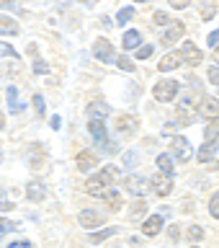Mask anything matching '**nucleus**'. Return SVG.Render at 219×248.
<instances>
[{
  "instance_id": "obj_7",
  "label": "nucleus",
  "mask_w": 219,
  "mask_h": 248,
  "mask_svg": "<svg viewBox=\"0 0 219 248\" xmlns=\"http://www.w3.org/2000/svg\"><path fill=\"white\" fill-rule=\"evenodd\" d=\"M181 57H183L186 65H201V62H204V54H201V49H199L193 42H183Z\"/></svg>"
},
{
  "instance_id": "obj_49",
  "label": "nucleus",
  "mask_w": 219,
  "mask_h": 248,
  "mask_svg": "<svg viewBox=\"0 0 219 248\" xmlns=\"http://www.w3.org/2000/svg\"><path fill=\"white\" fill-rule=\"evenodd\" d=\"M191 248H199V246H191Z\"/></svg>"
},
{
  "instance_id": "obj_5",
  "label": "nucleus",
  "mask_w": 219,
  "mask_h": 248,
  "mask_svg": "<svg viewBox=\"0 0 219 248\" xmlns=\"http://www.w3.org/2000/svg\"><path fill=\"white\" fill-rule=\"evenodd\" d=\"M88 129H90L93 140H96L98 145H103V150H106V153H111V150H114V147H111V142H108V137H106V124L101 122V119H90Z\"/></svg>"
},
{
  "instance_id": "obj_44",
  "label": "nucleus",
  "mask_w": 219,
  "mask_h": 248,
  "mask_svg": "<svg viewBox=\"0 0 219 248\" xmlns=\"http://www.w3.org/2000/svg\"><path fill=\"white\" fill-rule=\"evenodd\" d=\"M134 158H137L134 153H127V158H124V163H127V166H131V163H134Z\"/></svg>"
},
{
  "instance_id": "obj_35",
  "label": "nucleus",
  "mask_w": 219,
  "mask_h": 248,
  "mask_svg": "<svg viewBox=\"0 0 219 248\" xmlns=\"http://www.w3.org/2000/svg\"><path fill=\"white\" fill-rule=\"evenodd\" d=\"M206 78H209V83H214V85H219V67H209V73H206Z\"/></svg>"
},
{
  "instance_id": "obj_17",
  "label": "nucleus",
  "mask_w": 219,
  "mask_h": 248,
  "mask_svg": "<svg viewBox=\"0 0 219 248\" xmlns=\"http://www.w3.org/2000/svg\"><path fill=\"white\" fill-rule=\"evenodd\" d=\"M101 199H103L111 209H119V207H121V194H119V189H116V186H111V189H108Z\"/></svg>"
},
{
  "instance_id": "obj_43",
  "label": "nucleus",
  "mask_w": 219,
  "mask_h": 248,
  "mask_svg": "<svg viewBox=\"0 0 219 248\" xmlns=\"http://www.w3.org/2000/svg\"><path fill=\"white\" fill-rule=\"evenodd\" d=\"M178 235H181V230H178V225H173V228H170V238H173V240H175Z\"/></svg>"
},
{
  "instance_id": "obj_1",
  "label": "nucleus",
  "mask_w": 219,
  "mask_h": 248,
  "mask_svg": "<svg viewBox=\"0 0 219 248\" xmlns=\"http://www.w3.org/2000/svg\"><path fill=\"white\" fill-rule=\"evenodd\" d=\"M116 173H119V168H116V166H106L98 176H90L88 181H85V194H90V197H103V194L114 186L111 178Z\"/></svg>"
},
{
  "instance_id": "obj_10",
  "label": "nucleus",
  "mask_w": 219,
  "mask_h": 248,
  "mask_svg": "<svg viewBox=\"0 0 219 248\" xmlns=\"http://www.w3.org/2000/svg\"><path fill=\"white\" fill-rule=\"evenodd\" d=\"M77 222H80L83 228H98V225L103 222V217H101L96 209H83V212L77 215Z\"/></svg>"
},
{
  "instance_id": "obj_39",
  "label": "nucleus",
  "mask_w": 219,
  "mask_h": 248,
  "mask_svg": "<svg viewBox=\"0 0 219 248\" xmlns=\"http://www.w3.org/2000/svg\"><path fill=\"white\" fill-rule=\"evenodd\" d=\"M206 42L212 44V46H219V29H217V31H212V34H209V39H206Z\"/></svg>"
},
{
  "instance_id": "obj_6",
  "label": "nucleus",
  "mask_w": 219,
  "mask_h": 248,
  "mask_svg": "<svg viewBox=\"0 0 219 248\" xmlns=\"http://www.w3.org/2000/svg\"><path fill=\"white\" fill-rule=\"evenodd\" d=\"M170 153H173V158H178L181 163L191 160V145H189V140L173 137V140H170Z\"/></svg>"
},
{
  "instance_id": "obj_26",
  "label": "nucleus",
  "mask_w": 219,
  "mask_h": 248,
  "mask_svg": "<svg viewBox=\"0 0 219 248\" xmlns=\"http://www.w3.org/2000/svg\"><path fill=\"white\" fill-rule=\"evenodd\" d=\"M131 16H134V8L127 5V8H121L119 16H116V21H119V26H124V23H129L131 21Z\"/></svg>"
},
{
  "instance_id": "obj_27",
  "label": "nucleus",
  "mask_w": 219,
  "mask_h": 248,
  "mask_svg": "<svg viewBox=\"0 0 219 248\" xmlns=\"http://www.w3.org/2000/svg\"><path fill=\"white\" fill-rule=\"evenodd\" d=\"M13 209V199L8 197L5 189H0V212H11Z\"/></svg>"
},
{
  "instance_id": "obj_34",
  "label": "nucleus",
  "mask_w": 219,
  "mask_h": 248,
  "mask_svg": "<svg viewBox=\"0 0 219 248\" xmlns=\"http://www.w3.org/2000/svg\"><path fill=\"white\" fill-rule=\"evenodd\" d=\"M0 54H3V57H15V49H13L11 44L0 42Z\"/></svg>"
},
{
  "instance_id": "obj_21",
  "label": "nucleus",
  "mask_w": 219,
  "mask_h": 248,
  "mask_svg": "<svg viewBox=\"0 0 219 248\" xmlns=\"http://www.w3.org/2000/svg\"><path fill=\"white\" fill-rule=\"evenodd\" d=\"M119 232V228H103V230H98V232H90V243H103L106 238H111Z\"/></svg>"
},
{
  "instance_id": "obj_15",
  "label": "nucleus",
  "mask_w": 219,
  "mask_h": 248,
  "mask_svg": "<svg viewBox=\"0 0 219 248\" xmlns=\"http://www.w3.org/2000/svg\"><path fill=\"white\" fill-rule=\"evenodd\" d=\"M183 62V57H181V52H168L165 57L160 60V73H170V70H175L178 65Z\"/></svg>"
},
{
  "instance_id": "obj_11",
  "label": "nucleus",
  "mask_w": 219,
  "mask_h": 248,
  "mask_svg": "<svg viewBox=\"0 0 219 248\" xmlns=\"http://www.w3.org/2000/svg\"><path fill=\"white\" fill-rule=\"evenodd\" d=\"M75 166H77V170H90L93 166H98V158H96V153H90V150H83V153H77V158H75Z\"/></svg>"
},
{
  "instance_id": "obj_37",
  "label": "nucleus",
  "mask_w": 219,
  "mask_h": 248,
  "mask_svg": "<svg viewBox=\"0 0 219 248\" xmlns=\"http://www.w3.org/2000/svg\"><path fill=\"white\" fill-rule=\"evenodd\" d=\"M168 3L173 5L175 11H183V8H189V3H191V0H168Z\"/></svg>"
},
{
  "instance_id": "obj_22",
  "label": "nucleus",
  "mask_w": 219,
  "mask_h": 248,
  "mask_svg": "<svg viewBox=\"0 0 219 248\" xmlns=\"http://www.w3.org/2000/svg\"><path fill=\"white\" fill-rule=\"evenodd\" d=\"M26 194H29V199L31 202H39V199H44V189H42V184H36V181H31L29 184V189H26Z\"/></svg>"
},
{
  "instance_id": "obj_23",
  "label": "nucleus",
  "mask_w": 219,
  "mask_h": 248,
  "mask_svg": "<svg viewBox=\"0 0 219 248\" xmlns=\"http://www.w3.org/2000/svg\"><path fill=\"white\" fill-rule=\"evenodd\" d=\"M158 170L173 176V160H170V155H158Z\"/></svg>"
},
{
  "instance_id": "obj_12",
  "label": "nucleus",
  "mask_w": 219,
  "mask_h": 248,
  "mask_svg": "<svg viewBox=\"0 0 219 248\" xmlns=\"http://www.w3.org/2000/svg\"><path fill=\"white\" fill-rule=\"evenodd\" d=\"M183 31H186V26H183L181 21H175L173 26H170V31H168V34L160 39V44H162V46H173V44L178 42V39L183 36Z\"/></svg>"
},
{
  "instance_id": "obj_33",
  "label": "nucleus",
  "mask_w": 219,
  "mask_h": 248,
  "mask_svg": "<svg viewBox=\"0 0 219 248\" xmlns=\"http://www.w3.org/2000/svg\"><path fill=\"white\" fill-rule=\"evenodd\" d=\"M31 104H34V108H36L39 116H44L46 108H44V98H42V96H34V101H31Z\"/></svg>"
},
{
  "instance_id": "obj_41",
  "label": "nucleus",
  "mask_w": 219,
  "mask_h": 248,
  "mask_svg": "<svg viewBox=\"0 0 219 248\" xmlns=\"http://www.w3.org/2000/svg\"><path fill=\"white\" fill-rule=\"evenodd\" d=\"M34 70L36 73H49V67H46L44 62H34Z\"/></svg>"
},
{
  "instance_id": "obj_45",
  "label": "nucleus",
  "mask_w": 219,
  "mask_h": 248,
  "mask_svg": "<svg viewBox=\"0 0 219 248\" xmlns=\"http://www.w3.org/2000/svg\"><path fill=\"white\" fill-rule=\"evenodd\" d=\"M52 129H59V116H52Z\"/></svg>"
},
{
  "instance_id": "obj_32",
  "label": "nucleus",
  "mask_w": 219,
  "mask_h": 248,
  "mask_svg": "<svg viewBox=\"0 0 219 248\" xmlns=\"http://www.w3.org/2000/svg\"><path fill=\"white\" fill-rule=\"evenodd\" d=\"M150 54H152V44H145L142 49H139V46H137V60H147V57H150Z\"/></svg>"
},
{
  "instance_id": "obj_14",
  "label": "nucleus",
  "mask_w": 219,
  "mask_h": 248,
  "mask_svg": "<svg viewBox=\"0 0 219 248\" xmlns=\"http://www.w3.org/2000/svg\"><path fill=\"white\" fill-rule=\"evenodd\" d=\"M85 114H88L90 119H106V116L111 114V108H108L103 101H93V104H88V108H85Z\"/></svg>"
},
{
  "instance_id": "obj_18",
  "label": "nucleus",
  "mask_w": 219,
  "mask_h": 248,
  "mask_svg": "<svg viewBox=\"0 0 219 248\" xmlns=\"http://www.w3.org/2000/svg\"><path fill=\"white\" fill-rule=\"evenodd\" d=\"M214 153H217V142H214V140H206V142L201 145V150H199V160L201 163H209V160L214 158Z\"/></svg>"
},
{
  "instance_id": "obj_42",
  "label": "nucleus",
  "mask_w": 219,
  "mask_h": 248,
  "mask_svg": "<svg viewBox=\"0 0 219 248\" xmlns=\"http://www.w3.org/2000/svg\"><path fill=\"white\" fill-rule=\"evenodd\" d=\"M212 16H214V8H206V11H204V16H201V18H204V21H209V18H212Z\"/></svg>"
},
{
  "instance_id": "obj_2",
  "label": "nucleus",
  "mask_w": 219,
  "mask_h": 248,
  "mask_svg": "<svg viewBox=\"0 0 219 248\" xmlns=\"http://www.w3.org/2000/svg\"><path fill=\"white\" fill-rule=\"evenodd\" d=\"M178 91H181V83H178V80H170V78H165V80L155 83L152 96L158 98L160 104H170V101L178 96Z\"/></svg>"
},
{
  "instance_id": "obj_46",
  "label": "nucleus",
  "mask_w": 219,
  "mask_h": 248,
  "mask_svg": "<svg viewBox=\"0 0 219 248\" xmlns=\"http://www.w3.org/2000/svg\"><path fill=\"white\" fill-rule=\"evenodd\" d=\"M0 8H13V0H0Z\"/></svg>"
},
{
  "instance_id": "obj_20",
  "label": "nucleus",
  "mask_w": 219,
  "mask_h": 248,
  "mask_svg": "<svg viewBox=\"0 0 219 248\" xmlns=\"http://www.w3.org/2000/svg\"><path fill=\"white\" fill-rule=\"evenodd\" d=\"M0 34H18V23L11 16H0Z\"/></svg>"
},
{
  "instance_id": "obj_3",
  "label": "nucleus",
  "mask_w": 219,
  "mask_h": 248,
  "mask_svg": "<svg viewBox=\"0 0 219 248\" xmlns=\"http://www.w3.org/2000/svg\"><path fill=\"white\" fill-rule=\"evenodd\" d=\"M93 54L98 57V62H116V49L106 36H98L93 44Z\"/></svg>"
},
{
  "instance_id": "obj_16",
  "label": "nucleus",
  "mask_w": 219,
  "mask_h": 248,
  "mask_svg": "<svg viewBox=\"0 0 219 248\" xmlns=\"http://www.w3.org/2000/svg\"><path fill=\"white\" fill-rule=\"evenodd\" d=\"M134 127H137V119H134L131 114H121L119 122H116V129H119L121 135H131V132H134Z\"/></svg>"
},
{
  "instance_id": "obj_50",
  "label": "nucleus",
  "mask_w": 219,
  "mask_h": 248,
  "mask_svg": "<svg viewBox=\"0 0 219 248\" xmlns=\"http://www.w3.org/2000/svg\"><path fill=\"white\" fill-rule=\"evenodd\" d=\"M142 3H147V0H142Z\"/></svg>"
},
{
  "instance_id": "obj_25",
  "label": "nucleus",
  "mask_w": 219,
  "mask_h": 248,
  "mask_svg": "<svg viewBox=\"0 0 219 248\" xmlns=\"http://www.w3.org/2000/svg\"><path fill=\"white\" fill-rule=\"evenodd\" d=\"M8 101H11V111L13 114H18L21 111V104H18V93H15V88H13V85H11V88H8Z\"/></svg>"
},
{
  "instance_id": "obj_9",
  "label": "nucleus",
  "mask_w": 219,
  "mask_h": 248,
  "mask_svg": "<svg viewBox=\"0 0 219 248\" xmlns=\"http://www.w3.org/2000/svg\"><path fill=\"white\" fill-rule=\"evenodd\" d=\"M124 186L129 189V194H134V197H139V199H142L145 191H147V181L142 176H127L124 178Z\"/></svg>"
},
{
  "instance_id": "obj_13",
  "label": "nucleus",
  "mask_w": 219,
  "mask_h": 248,
  "mask_svg": "<svg viewBox=\"0 0 219 248\" xmlns=\"http://www.w3.org/2000/svg\"><path fill=\"white\" fill-rule=\"evenodd\" d=\"M162 225H165V222H162V217L160 215H152V217H147V220H145L142 232H145L147 238H152V235H158V232L162 230Z\"/></svg>"
},
{
  "instance_id": "obj_40",
  "label": "nucleus",
  "mask_w": 219,
  "mask_h": 248,
  "mask_svg": "<svg viewBox=\"0 0 219 248\" xmlns=\"http://www.w3.org/2000/svg\"><path fill=\"white\" fill-rule=\"evenodd\" d=\"M8 248H34V246H31L29 240H15V243H11Z\"/></svg>"
},
{
  "instance_id": "obj_48",
  "label": "nucleus",
  "mask_w": 219,
  "mask_h": 248,
  "mask_svg": "<svg viewBox=\"0 0 219 248\" xmlns=\"http://www.w3.org/2000/svg\"><path fill=\"white\" fill-rule=\"evenodd\" d=\"M5 127V119H3V114H0V129H3Z\"/></svg>"
},
{
  "instance_id": "obj_29",
  "label": "nucleus",
  "mask_w": 219,
  "mask_h": 248,
  "mask_svg": "<svg viewBox=\"0 0 219 248\" xmlns=\"http://www.w3.org/2000/svg\"><path fill=\"white\" fill-rule=\"evenodd\" d=\"M209 212H212V217H217V220H219V191L214 194L212 199H209Z\"/></svg>"
},
{
  "instance_id": "obj_28",
  "label": "nucleus",
  "mask_w": 219,
  "mask_h": 248,
  "mask_svg": "<svg viewBox=\"0 0 219 248\" xmlns=\"http://www.w3.org/2000/svg\"><path fill=\"white\" fill-rule=\"evenodd\" d=\"M201 238H204V230H201L199 225H191V228H189V240H191V243H199Z\"/></svg>"
},
{
  "instance_id": "obj_24",
  "label": "nucleus",
  "mask_w": 219,
  "mask_h": 248,
  "mask_svg": "<svg viewBox=\"0 0 219 248\" xmlns=\"http://www.w3.org/2000/svg\"><path fill=\"white\" fill-rule=\"evenodd\" d=\"M145 215H147V204H145V199H137L134 204H131L129 217H131V220H137V217H145Z\"/></svg>"
},
{
  "instance_id": "obj_19",
  "label": "nucleus",
  "mask_w": 219,
  "mask_h": 248,
  "mask_svg": "<svg viewBox=\"0 0 219 248\" xmlns=\"http://www.w3.org/2000/svg\"><path fill=\"white\" fill-rule=\"evenodd\" d=\"M139 42H142V36H139V31H127V34H124V39H121V46L124 49H137L139 46Z\"/></svg>"
},
{
  "instance_id": "obj_8",
  "label": "nucleus",
  "mask_w": 219,
  "mask_h": 248,
  "mask_svg": "<svg viewBox=\"0 0 219 248\" xmlns=\"http://www.w3.org/2000/svg\"><path fill=\"white\" fill-rule=\"evenodd\" d=\"M199 114L204 116V119L209 122H217L219 119V98H204V101H199Z\"/></svg>"
},
{
  "instance_id": "obj_47",
  "label": "nucleus",
  "mask_w": 219,
  "mask_h": 248,
  "mask_svg": "<svg viewBox=\"0 0 219 248\" xmlns=\"http://www.w3.org/2000/svg\"><path fill=\"white\" fill-rule=\"evenodd\" d=\"M214 60L219 62V46H214Z\"/></svg>"
},
{
  "instance_id": "obj_30",
  "label": "nucleus",
  "mask_w": 219,
  "mask_h": 248,
  "mask_svg": "<svg viewBox=\"0 0 219 248\" xmlns=\"http://www.w3.org/2000/svg\"><path fill=\"white\" fill-rule=\"evenodd\" d=\"M152 21L158 23V26H168V23H170V16H168V13H162V11H158V13L152 16Z\"/></svg>"
},
{
  "instance_id": "obj_4",
  "label": "nucleus",
  "mask_w": 219,
  "mask_h": 248,
  "mask_svg": "<svg viewBox=\"0 0 219 248\" xmlns=\"http://www.w3.org/2000/svg\"><path fill=\"white\" fill-rule=\"evenodd\" d=\"M150 186H152V191L158 194V197H168V194L173 191V176H168V173H162V170H158V173L150 178Z\"/></svg>"
},
{
  "instance_id": "obj_31",
  "label": "nucleus",
  "mask_w": 219,
  "mask_h": 248,
  "mask_svg": "<svg viewBox=\"0 0 219 248\" xmlns=\"http://www.w3.org/2000/svg\"><path fill=\"white\" fill-rule=\"evenodd\" d=\"M116 65H119L121 70H127V73H131V70H134V62L127 60V57H116Z\"/></svg>"
},
{
  "instance_id": "obj_36",
  "label": "nucleus",
  "mask_w": 219,
  "mask_h": 248,
  "mask_svg": "<svg viewBox=\"0 0 219 248\" xmlns=\"http://www.w3.org/2000/svg\"><path fill=\"white\" fill-rule=\"evenodd\" d=\"M217 135H219V124H209L206 127V140H217Z\"/></svg>"
},
{
  "instance_id": "obj_38",
  "label": "nucleus",
  "mask_w": 219,
  "mask_h": 248,
  "mask_svg": "<svg viewBox=\"0 0 219 248\" xmlns=\"http://www.w3.org/2000/svg\"><path fill=\"white\" fill-rule=\"evenodd\" d=\"M15 228V225L11 222V220H5V217H3V220H0V232H11Z\"/></svg>"
}]
</instances>
